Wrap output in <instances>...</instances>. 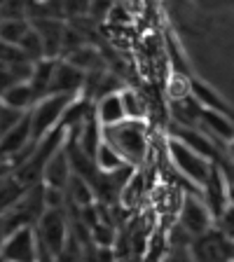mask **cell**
Returning a JSON list of instances; mask_svg holds the SVG:
<instances>
[{
	"label": "cell",
	"instance_id": "6da1fadb",
	"mask_svg": "<svg viewBox=\"0 0 234 262\" xmlns=\"http://www.w3.org/2000/svg\"><path fill=\"white\" fill-rule=\"evenodd\" d=\"M103 138L110 145L120 152V157L124 159L129 166H141L147 157L150 150V138H147V122H122L117 126L103 129Z\"/></svg>",
	"mask_w": 234,
	"mask_h": 262
},
{
	"label": "cell",
	"instance_id": "1f68e13d",
	"mask_svg": "<svg viewBox=\"0 0 234 262\" xmlns=\"http://www.w3.org/2000/svg\"><path fill=\"white\" fill-rule=\"evenodd\" d=\"M232 260H234V257H232Z\"/></svg>",
	"mask_w": 234,
	"mask_h": 262
},
{
	"label": "cell",
	"instance_id": "f546056e",
	"mask_svg": "<svg viewBox=\"0 0 234 262\" xmlns=\"http://www.w3.org/2000/svg\"><path fill=\"white\" fill-rule=\"evenodd\" d=\"M225 152H227V159H229V162L234 164V141L227 145V150H225Z\"/></svg>",
	"mask_w": 234,
	"mask_h": 262
},
{
	"label": "cell",
	"instance_id": "30bf717a",
	"mask_svg": "<svg viewBox=\"0 0 234 262\" xmlns=\"http://www.w3.org/2000/svg\"><path fill=\"white\" fill-rule=\"evenodd\" d=\"M33 31L40 35L45 45V56L47 59H61L63 56V38H66V24L61 19H31Z\"/></svg>",
	"mask_w": 234,
	"mask_h": 262
},
{
	"label": "cell",
	"instance_id": "f1b7e54d",
	"mask_svg": "<svg viewBox=\"0 0 234 262\" xmlns=\"http://www.w3.org/2000/svg\"><path fill=\"white\" fill-rule=\"evenodd\" d=\"M26 3H28V12H31V10H38V7H45L49 0H26Z\"/></svg>",
	"mask_w": 234,
	"mask_h": 262
},
{
	"label": "cell",
	"instance_id": "e0dca14e",
	"mask_svg": "<svg viewBox=\"0 0 234 262\" xmlns=\"http://www.w3.org/2000/svg\"><path fill=\"white\" fill-rule=\"evenodd\" d=\"M61 59H66L68 63H73L75 68H80L82 73H87V75L103 71V59H101V52H98L96 47H92V45H82V47L68 52V54L61 56Z\"/></svg>",
	"mask_w": 234,
	"mask_h": 262
},
{
	"label": "cell",
	"instance_id": "ffe728a7",
	"mask_svg": "<svg viewBox=\"0 0 234 262\" xmlns=\"http://www.w3.org/2000/svg\"><path fill=\"white\" fill-rule=\"evenodd\" d=\"M94 162H96L98 173H115V171H120V169H124V166H129V164L120 157V152H117V150H115V147L110 145L105 138L101 141V145H98L96 155H94Z\"/></svg>",
	"mask_w": 234,
	"mask_h": 262
},
{
	"label": "cell",
	"instance_id": "ac0fdd59",
	"mask_svg": "<svg viewBox=\"0 0 234 262\" xmlns=\"http://www.w3.org/2000/svg\"><path fill=\"white\" fill-rule=\"evenodd\" d=\"M56 61L59 59H40L35 61L33 66V73H31V89L35 92L38 98L49 96V87H52V77H54V68H56Z\"/></svg>",
	"mask_w": 234,
	"mask_h": 262
},
{
	"label": "cell",
	"instance_id": "ba28073f",
	"mask_svg": "<svg viewBox=\"0 0 234 262\" xmlns=\"http://www.w3.org/2000/svg\"><path fill=\"white\" fill-rule=\"evenodd\" d=\"M84 84H87V73H82L80 68H75V66L68 63L66 59L56 61L49 94H56V96H73V98H75V96H82Z\"/></svg>",
	"mask_w": 234,
	"mask_h": 262
},
{
	"label": "cell",
	"instance_id": "9c48e42d",
	"mask_svg": "<svg viewBox=\"0 0 234 262\" xmlns=\"http://www.w3.org/2000/svg\"><path fill=\"white\" fill-rule=\"evenodd\" d=\"M202 199L208 206V211L213 213V218L218 220L225 211L229 208V190H227V178L220 164H216L208 176V180L202 187Z\"/></svg>",
	"mask_w": 234,
	"mask_h": 262
},
{
	"label": "cell",
	"instance_id": "4dcf8cb0",
	"mask_svg": "<svg viewBox=\"0 0 234 262\" xmlns=\"http://www.w3.org/2000/svg\"><path fill=\"white\" fill-rule=\"evenodd\" d=\"M229 3H234V0H229Z\"/></svg>",
	"mask_w": 234,
	"mask_h": 262
},
{
	"label": "cell",
	"instance_id": "d4e9b609",
	"mask_svg": "<svg viewBox=\"0 0 234 262\" xmlns=\"http://www.w3.org/2000/svg\"><path fill=\"white\" fill-rule=\"evenodd\" d=\"M216 227H218L220 232H223V234L234 244V206H229L227 211H225L223 215L216 220Z\"/></svg>",
	"mask_w": 234,
	"mask_h": 262
},
{
	"label": "cell",
	"instance_id": "5b68a950",
	"mask_svg": "<svg viewBox=\"0 0 234 262\" xmlns=\"http://www.w3.org/2000/svg\"><path fill=\"white\" fill-rule=\"evenodd\" d=\"M176 223L185 229L192 239L206 234V232H211L216 227V218H213V213L204 204L202 194H192V192H185L183 199H180L178 220Z\"/></svg>",
	"mask_w": 234,
	"mask_h": 262
},
{
	"label": "cell",
	"instance_id": "603a6c76",
	"mask_svg": "<svg viewBox=\"0 0 234 262\" xmlns=\"http://www.w3.org/2000/svg\"><path fill=\"white\" fill-rule=\"evenodd\" d=\"M28 113H22V110H14V108H7V105H0V141L14 131L16 126L22 124L26 120Z\"/></svg>",
	"mask_w": 234,
	"mask_h": 262
},
{
	"label": "cell",
	"instance_id": "8992f818",
	"mask_svg": "<svg viewBox=\"0 0 234 262\" xmlns=\"http://www.w3.org/2000/svg\"><path fill=\"white\" fill-rule=\"evenodd\" d=\"M0 257L5 262H40V244L35 227H19L10 232L0 248Z\"/></svg>",
	"mask_w": 234,
	"mask_h": 262
},
{
	"label": "cell",
	"instance_id": "2e32d148",
	"mask_svg": "<svg viewBox=\"0 0 234 262\" xmlns=\"http://www.w3.org/2000/svg\"><path fill=\"white\" fill-rule=\"evenodd\" d=\"M202 105L195 96H185L178 101H169V113H171V122L180 126H197L199 117H202Z\"/></svg>",
	"mask_w": 234,
	"mask_h": 262
},
{
	"label": "cell",
	"instance_id": "d6a6232c",
	"mask_svg": "<svg viewBox=\"0 0 234 262\" xmlns=\"http://www.w3.org/2000/svg\"><path fill=\"white\" fill-rule=\"evenodd\" d=\"M232 262H234V260H232Z\"/></svg>",
	"mask_w": 234,
	"mask_h": 262
},
{
	"label": "cell",
	"instance_id": "9a60e30c",
	"mask_svg": "<svg viewBox=\"0 0 234 262\" xmlns=\"http://www.w3.org/2000/svg\"><path fill=\"white\" fill-rule=\"evenodd\" d=\"M40 98L35 96V92L31 89L28 82H14L12 87H7L5 92L0 94V105H7V108L22 110V113H31L35 108Z\"/></svg>",
	"mask_w": 234,
	"mask_h": 262
},
{
	"label": "cell",
	"instance_id": "7402d4cb",
	"mask_svg": "<svg viewBox=\"0 0 234 262\" xmlns=\"http://www.w3.org/2000/svg\"><path fill=\"white\" fill-rule=\"evenodd\" d=\"M164 45H166V54H169V61H171V68H174L176 75H185V77H195L190 73V63H187L183 49H180L178 40H176L174 33H166L164 38Z\"/></svg>",
	"mask_w": 234,
	"mask_h": 262
},
{
	"label": "cell",
	"instance_id": "d6986e66",
	"mask_svg": "<svg viewBox=\"0 0 234 262\" xmlns=\"http://www.w3.org/2000/svg\"><path fill=\"white\" fill-rule=\"evenodd\" d=\"M120 96H122V105H124L126 120H131V122H147L150 105H147L145 94L136 92V89H131V87H124L120 92Z\"/></svg>",
	"mask_w": 234,
	"mask_h": 262
},
{
	"label": "cell",
	"instance_id": "7c38bea8",
	"mask_svg": "<svg viewBox=\"0 0 234 262\" xmlns=\"http://www.w3.org/2000/svg\"><path fill=\"white\" fill-rule=\"evenodd\" d=\"M120 92L105 94V96H101V98L94 101V117H96L98 124L103 126V129H110V126H117V124H122V122H126Z\"/></svg>",
	"mask_w": 234,
	"mask_h": 262
},
{
	"label": "cell",
	"instance_id": "44dd1931",
	"mask_svg": "<svg viewBox=\"0 0 234 262\" xmlns=\"http://www.w3.org/2000/svg\"><path fill=\"white\" fill-rule=\"evenodd\" d=\"M31 19H3L0 21V42L19 47L28 33H31Z\"/></svg>",
	"mask_w": 234,
	"mask_h": 262
},
{
	"label": "cell",
	"instance_id": "277c9868",
	"mask_svg": "<svg viewBox=\"0 0 234 262\" xmlns=\"http://www.w3.org/2000/svg\"><path fill=\"white\" fill-rule=\"evenodd\" d=\"M77 98V96H75ZM73 96H49L40 98L35 108L31 110V134H33V143H40L42 138H47L49 134H54L63 122V115L68 110V105L75 101Z\"/></svg>",
	"mask_w": 234,
	"mask_h": 262
},
{
	"label": "cell",
	"instance_id": "8fae6325",
	"mask_svg": "<svg viewBox=\"0 0 234 262\" xmlns=\"http://www.w3.org/2000/svg\"><path fill=\"white\" fill-rule=\"evenodd\" d=\"M197 129H202L208 138H213V141L218 143L220 147H225V150H227V145L234 141V120L223 113H216V110L204 108Z\"/></svg>",
	"mask_w": 234,
	"mask_h": 262
},
{
	"label": "cell",
	"instance_id": "4fadbf2b",
	"mask_svg": "<svg viewBox=\"0 0 234 262\" xmlns=\"http://www.w3.org/2000/svg\"><path fill=\"white\" fill-rule=\"evenodd\" d=\"M73 178V166L71 157H68V147H61L54 157L49 159V164L45 166L42 183L47 187H59V190H68V183Z\"/></svg>",
	"mask_w": 234,
	"mask_h": 262
},
{
	"label": "cell",
	"instance_id": "7a4b0ae2",
	"mask_svg": "<svg viewBox=\"0 0 234 262\" xmlns=\"http://www.w3.org/2000/svg\"><path fill=\"white\" fill-rule=\"evenodd\" d=\"M166 157H169V162H171V169L185 180L187 185L199 192H202L204 183L208 180L213 166H216V162H211V159H206L204 155L195 152L192 147H187L185 143L176 141V138H171V136H166Z\"/></svg>",
	"mask_w": 234,
	"mask_h": 262
},
{
	"label": "cell",
	"instance_id": "4316f807",
	"mask_svg": "<svg viewBox=\"0 0 234 262\" xmlns=\"http://www.w3.org/2000/svg\"><path fill=\"white\" fill-rule=\"evenodd\" d=\"M164 262H195V257H192L190 248H171Z\"/></svg>",
	"mask_w": 234,
	"mask_h": 262
},
{
	"label": "cell",
	"instance_id": "5bb4252c",
	"mask_svg": "<svg viewBox=\"0 0 234 262\" xmlns=\"http://www.w3.org/2000/svg\"><path fill=\"white\" fill-rule=\"evenodd\" d=\"M192 96L199 101V105L206 110H216V113H223L227 117L234 120V105L229 103L227 98L218 92V89H213L208 82L199 80V77H192Z\"/></svg>",
	"mask_w": 234,
	"mask_h": 262
},
{
	"label": "cell",
	"instance_id": "cb8c5ba5",
	"mask_svg": "<svg viewBox=\"0 0 234 262\" xmlns=\"http://www.w3.org/2000/svg\"><path fill=\"white\" fill-rule=\"evenodd\" d=\"M120 0H89V12L87 14L92 16V19H96V21H101V19H108L110 12L115 10V5H117Z\"/></svg>",
	"mask_w": 234,
	"mask_h": 262
},
{
	"label": "cell",
	"instance_id": "52a82bcc",
	"mask_svg": "<svg viewBox=\"0 0 234 262\" xmlns=\"http://www.w3.org/2000/svg\"><path fill=\"white\" fill-rule=\"evenodd\" d=\"M190 253H192V257H195V262H232L234 244L218 227H213L211 232L197 236V239L192 241Z\"/></svg>",
	"mask_w": 234,
	"mask_h": 262
},
{
	"label": "cell",
	"instance_id": "83f0119b",
	"mask_svg": "<svg viewBox=\"0 0 234 262\" xmlns=\"http://www.w3.org/2000/svg\"><path fill=\"white\" fill-rule=\"evenodd\" d=\"M5 239H7V227H5V220H3V213H0V248H3Z\"/></svg>",
	"mask_w": 234,
	"mask_h": 262
},
{
	"label": "cell",
	"instance_id": "484cf974",
	"mask_svg": "<svg viewBox=\"0 0 234 262\" xmlns=\"http://www.w3.org/2000/svg\"><path fill=\"white\" fill-rule=\"evenodd\" d=\"M195 7H199V10H206V12H216V10H223V7L232 5L229 0H190Z\"/></svg>",
	"mask_w": 234,
	"mask_h": 262
},
{
	"label": "cell",
	"instance_id": "3957f363",
	"mask_svg": "<svg viewBox=\"0 0 234 262\" xmlns=\"http://www.w3.org/2000/svg\"><path fill=\"white\" fill-rule=\"evenodd\" d=\"M35 234L40 244V262H59L71 241L66 208H47L40 223L35 225Z\"/></svg>",
	"mask_w": 234,
	"mask_h": 262
}]
</instances>
